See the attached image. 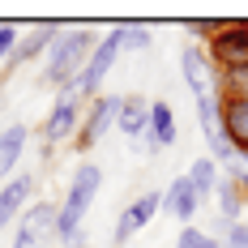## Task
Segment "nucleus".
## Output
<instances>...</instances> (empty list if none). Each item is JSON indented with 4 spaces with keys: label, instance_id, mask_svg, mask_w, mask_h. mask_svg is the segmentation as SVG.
<instances>
[{
    "label": "nucleus",
    "instance_id": "f257e3e1",
    "mask_svg": "<svg viewBox=\"0 0 248 248\" xmlns=\"http://www.w3.org/2000/svg\"><path fill=\"white\" fill-rule=\"evenodd\" d=\"M103 188V171L94 163H81L69 180V193L60 201V218H56V240H64L69 248H86V231H81V218H86V210L94 205Z\"/></svg>",
    "mask_w": 248,
    "mask_h": 248
},
{
    "label": "nucleus",
    "instance_id": "f03ea898",
    "mask_svg": "<svg viewBox=\"0 0 248 248\" xmlns=\"http://www.w3.org/2000/svg\"><path fill=\"white\" fill-rule=\"evenodd\" d=\"M94 43H99V34H94V30H86V26H69V30H60V39H56L51 51H47V64H43L39 81L51 86V90L73 86L77 73L86 69V60H90Z\"/></svg>",
    "mask_w": 248,
    "mask_h": 248
},
{
    "label": "nucleus",
    "instance_id": "7ed1b4c3",
    "mask_svg": "<svg viewBox=\"0 0 248 248\" xmlns=\"http://www.w3.org/2000/svg\"><path fill=\"white\" fill-rule=\"evenodd\" d=\"M81 111H86V103H81V94H77L73 86L56 90V103H51L47 120H43V128H39L43 154H51V150L64 146V141H73V137H77V124H81Z\"/></svg>",
    "mask_w": 248,
    "mask_h": 248
},
{
    "label": "nucleus",
    "instance_id": "20e7f679",
    "mask_svg": "<svg viewBox=\"0 0 248 248\" xmlns=\"http://www.w3.org/2000/svg\"><path fill=\"white\" fill-rule=\"evenodd\" d=\"M124 51V30L116 26V30H107L99 43H94V51H90V60H86V69L77 73L73 90L81 94V99L90 103L94 94H103V81H107V73H111V64H116V56Z\"/></svg>",
    "mask_w": 248,
    "mask_h": 248
},
{
    "label": "nucleus",
    "instance_id": "39448f33",
    "mask_svg": "<svg viewBox=\"0 0 248 248\" xmlns=\"http://www.w3.org/2000/svg\"><path fill=\"white\" fill-rule=\"evenodd\" d=\"M205 56L214 60L218 77H235L248 69V22H223L218 34L210 39Z\"/></svg>",
    "mask_w": 248,
    "mask_h": 248
},
{
    "label": "nucleus",
    "instance_id": "423d86ee",
    "mask_svg": "<svg viewBox=\"0 0 248 248\" xmlns=\"http://www.w3.org/2000/svg\"><path fill=\"white\" fill-rule=\"evenodd\" d=\"M116 111H120V99H116V94H94V99L86 103L81 124H77V137H73L77 154H90V150L116 128Z\"/></svg>",
    "mask_w": 248,
    "mask_h": 248
},
{
    "label": "nucleus",
    "instance_id": "0eeeda50",
    "mask_svg": "<svg viewBox=\"0 0 248 248\" xmlns=\"http://www.w3.org/2000/svg\"><path fill=\"white\" fill-rule=\"evenodd\" d=\"M180 73L188 81V90H193V99H205V94H223V77L214 69V60L205 56L201 43H188V47L180 51Z\"/></svg>",
    "mask_w": 248,
    "mask_h": 248
},
{
    "label": "nucleus",
    "instance_id": "6e6552de",
    "mask_svg": "<svg viewBox=\"0 0 248 248\" xmlns=\"http://www.w3.org/2000/svg\"><path fill=\"white\" fill-rule=\"evenodd\" d=\"M218 124H223L231 150L248 163V94L223 90V94H218Z\"/></svg>",
    "mask_w": 248,
    "mask_h": 248
},
{
    "label": "nucleus",
    "instance_id": "1a4fd4ad",
    "mask_svg": "<svg viewBox=\"0 0 248 248\" xmlns=\"http://www.w3.org/2000/svg\"><path fill=\"white\" fill-rule=\"evenodd\" d=\"M158 210H163V193H154V188H150V193H137V197L124 205V214H120V223H116V235H111V244L120 248L128 235H137L141 227H150Z\"/></svg>",
    "mask_w": 248,
    "mask_h": 248
},
{
    "label": "nucleus",
    "instance_id": "9d476101",
    "mask_svg": "<svg viewBox=\"0 0 248 248\" xmlns=\"http://www.w3.org/2000/svg\"><path fill=\"white\" fill-rule=\"evenodd\" d=\"M163 210L171 218H180V227H193V218H197V210H201V193L188 184V175H175L171 184L163 188Z\"/></svg>",
    "mask_w": 248,
    "mask_h": 248
},
{
    "label": "nucleus",
    "instance_id": "9b49d317",
    "mask_svg": "<svg viewBox=\"0 0 248 248\" xmlns=\"http://www.w3.org/2000/svg\"><path fill=\"white\" fill-rule=\"evenodd\" d=\"M60 30H64V26H51V22L26 30L22 39H17V47H13V56H9L4 64H9V69H17V64H30V60H39V56H47L51 43L60 39Z\"/></svg>",
    "mask_w": 248,
    "mask_h": 248
},
{
    "label": "nucleus",
    "instance_id": "f8f14e48",
    "mask_svg": "<svg viewBox=\"0 0 248 248\" xmlns=\"http://www.w3.org/2000/svg\"><path fill=\"white\" fill-rule=\"evenodd\" d=\"M30 193H34V180L30 175H13V180L0 184V231H9L22 218V210L30 205Z\"/></svg>",
    "mask_w": 248,
    "mask_h": 248
},
{
    "label": "nucleus",
    "instance_id": "ddd939ff",
    "mask_svg": "<svg viewBox=\"0 0 248 248\" xmlns=\"http://www.w3.org/2000/svg\"><path fill=\"white\" fill-rule=\"evenodd\" d=\"M56 218H60V205L56 201H30L22 210V218H17V231L47 240V235H56Z\"/></svg>",
    "mask_w": 248,
    "mask_h": 248
},
{
    "label": "nucleus",
    "instance_id": "4468645a",
    "mask_svg": "<svg viewBox=\"0 0 248 248\" xmlns=\"http://www.w3.org/2000/svg\"><path fill=\"white\" fill-rule=\"evenodd\" d=\"M146 137H150V141H154L158 150L175 146V137H180V124H175L171 103H163V99H154V103H150V124H146Z\"/></svg>",
    "mask_w": 248,
    "mask_h": 248
},
{
    "label": "nucleus",
    "instance_id": "2eb2a0df",
    "mask_svg": "<svg viewBox=\"0 0 248 248\" xmlns=\"http://www.w3.org/2000/svg\"><path fill=\"white\" fill-rule=\"evenodd\" d=\"M150 124V99H141V94H124L120 99V111H116V128H120L124 137H141Z\"/></svg>",
    "mask_w": 248,
    "mask_h": 248
},
{
    "label": "nucleus",
    "instance_id": "dca6fc26",
    "mask_svg": "<svg viewBox=\"0 0 248 248\" xmlns=\"http://www.w3.org/2000/svg\"><path fill=\"white\" fill-rule=\"evenodd\" d=\"M26 141H30V128H26V124H13V128L0 133V184L13 180V167H17V158H22Z\"/></svg>",
    "mask_w": 248,
    "mask_h": 248
},
{
    "label": "nucleus",
    "instance_id": "f3484780",
    "mask_svg": "<svg viewBox=\"0 0 248 248\" xmlns=\"http://www.w3.org/2000/svg\"><path fill=\"white\" fill-rule=\"evenodd\" d=\"M244 193H240V188H235V184H231V180H218V218H223L227 227H235V223H244Z\"/></svg>",
    "mask_w": 248,
    "mask_h": 248
},
{
    "label": "nucleus",
    "instance_id": "a211bd4d",
    "mask_svg": "<svg viewBox=\"0 0 248 248\" xmlns=\"http://www.w3.org/2000/svg\"><path fill=\"white\" fill-rule=\"evenodd\" d=\"M184 175H188V184L201 193V201L214 197V193H218V180H223V175H218V163H214L210 154H205V158H197V163H193Z\"/></svg>",
    "mask_w": 248,
    "mask_h": 248
},
{
    "label": "nucleus",
    "instance_id": "6ab92c4d",
    "mask_svg": "<svg viewBox=\"0 0 248 248\" xmlns=\"http://www.w3.org/2000/svg\"><path fill=\"white\" fill-rule=\"evenodd\" d=\"M175 248H223V240H218V235H210V231H201V227H180Z\"/></svg>",
    "mask_w": 248,
    "mask_h": 248
},
{
    "label": "nucleus",
    "instance_id": "aec40b11",
    "mask_svg": "<svg viewBox=\"0 0 248 248\" xmlns=\"http://www.w3.org/2000/svg\"><path fill=\"white\" fill-rule=\"evenodd\" d=\"M124 30V51H146L150 47V30L146 26H120Z\"/></svg>",
    "mask_w": 248,
    "mask_h": 248
},
{
    "label": "nucleus",
    "instance_id": "412c9836",
    "mask_svg": "<svg viewBox=\"0 0 248 248\" xmlns=\"http://www.w3.org/2000/svg\"><path fill=\"white\" fill-rule=\"evenodd\" d=\"M17 39H22V30H17V26H0V60H9V56H13Z\"/></svg>",
    "mask_w": 248,
    "mask_h": 248
},
{
    "label": "nucleus",
    "instance_id": "4be33fe9",
    "mask_svg": "<svg viewBox=\"0 0 248 248\" xmlns=\"http://www.w3.org/2000/svg\"><path fill=\"white\" fill-rule=\"evenodd\" d=\"M227 180H231V184H235V188L244 193V201H248V163H244V158L227 167Z\"/></svg>",
    "mask_w": 248,
    "mask_h": 248
},
{
    "label": "nucleus",
    "instance_id": "5701e85b",
    "mask_svg": "<svg viewBox=\"0 0 248 248\" xmlns=\"http://www.w3.org/2000/svg\"><path fill=\"white\" fill-rule=\"evenodd\" d=\"M223 248H248V223H235V227H227V235H223Z\"/></svg>",
    "mask_w": 248,
    "mask_h": 248
},
{
    "label": "nucleus",
    "instance_id": "b1692460",
    "mask_svg": "<svg viewBox=\"0 0 248 248\" xmlns=\"http://www.w3.org/2000/svg\"><path fill=\"white\" fill-rule=\"evenodd\" d=\"M13 248H47V240H39V235H13Z\"/></svg>",
    "mask_w": 248,
    "mask_h": 248
}]
</instances>
